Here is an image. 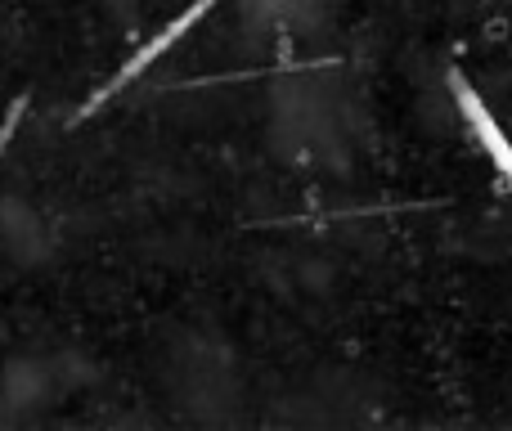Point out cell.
<instances>
[{"label":"cell","mask_w":512,"mask_h":431,"mask_svg":"<svg viewBox=\"0 0 512 431\" xmlns=\"http://www.w3.org/2000/svg\"><path fill=\"white\" fill-rule=\"evenodd\" d=\"M445 86H450L454 108H459V117L468 122L472 140L481 144V153L490 158V167H495V171H499V180H504V185L512 189V140H508L504 126H499V117L490 113V104L481 99V90L472 86V81L463 77L459 68L445 72Z\"/></svg>","instance_id":"cell-1"},{"label":"cell","mask_w":512,"mask_h":431,"mask_svg":"<svg viewBox=\"0 0 512 431\" xmlns=\"http://www.w3.org/2000/svg\"><path fill=\"white\" fill-rule=\"evenodd\" d=\"M216 5H221V0H194V5H189V9H185V14H180V18H171V23H167V27H162V32H158V36H153V41H149V45H140V50H135V54H131V59H126V63H122V68H117V77H113V81H108V86H99V90H95V95H90V99H86V108H81V113H77V117H90V113H95V108H99V104H108V99H113V95H117V90H122V86H126V81H135V77H140V72H144V68H149V63H153V59H162V54H167V50H171V45H176V41H180V36H185V32H189V27H194V23H198V18H203V14H212V9H216Z\"/></svg>","instance_id":"cell-2"}]
</instances>
